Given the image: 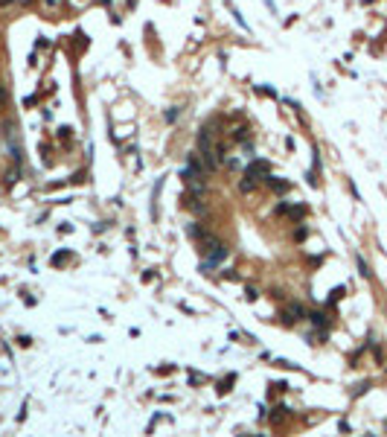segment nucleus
<instances>
[{
	"instance_id": "f257e3e1",
	"label": "nucleus",
	"mask_w": 387,
	"mask_h": 437,
	"mask_svg": "<svg viewBox=\"0 0 387 437\" xmlns=\"http://www.w3.org/2000/svg\"><path fill=\"white\" fill-rule=\"evenodd\" d=\"M259 175L268 178V164H265V160H256V164L248 166V178H259Z\"/></svg>"
},
{
	"instance_id": "f03ea898",
	"label": "nucleus",
	"mask_w": 387,
	"mask_h": 437,
	"mask_svg": "<svg viewBox=\"0 0 387 437\" xmlns=\"http://www.w3.org/2000/svg\"><path fill=\"white\" fill-rule=\"evenodd\" d=\"M198 146H201L204 152H213V134H210L207 128H204L201 134H198Z\"/></svg>"
},
{
	"instance_id": "7ed1b4c3",
	"label": "nucleus",
	"mask_w": 387,
	"mask_h": 437,
	"mask_svg": "<svg viewBox=\"0 0 387 437\" xmlns=\"http://www.w3.org/2000/svg\"><path fill=\"white\" fill-rule=\"evenodd\" d=\"M297 318H303V306H288V312H286V320H297Z\"/></svg>"
},
{
	"instance_id": "20e7f679",
	"label": "nucleus",
	"mask_w": 387,
	"mask_h": 437,
	"mask_svg": "<svg viewBox=\"0 0 387 437\" xmlns=\"http://www.w3.org/2000/svg\"><path fill=\"white\" fill-rule=\"evenodd\" d=\"M253 186H256V181H253V178H245V181L239 184V190H242V192H251Z\"/></svg>"
},
{
	"instance_id": "39448f33",
	"label": "nucleus",
	"mask_w": 387,
	"mask_h": 437,
	"mask_svg": "<svg viewBox=\"0 0 387 437\" xmlns=\"http://www.w3.org/2000/svg\"><path fill=\"white\" fill-rule=\"evenodd\" d=\"M358 268H361V274H364V277H370V271H367V262H364L361 256H358Z\"/></svg>"
},
{
	"instance_id": "423d86ee",
	"label": "nucleus",
	"mask_w": 387,
	"mask_h": 437,
	"mask_svg": "<svg viewBox=\"0 0 387 437\" xmlns=\"http://www.w3.org/2000/svg\"><path fill=\"white\" fill-rule=\"evenodd\" d=\"M47 3H50V6H58V3H61V0H47Z\"/></svg>"
}]
</instances>
